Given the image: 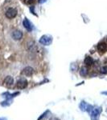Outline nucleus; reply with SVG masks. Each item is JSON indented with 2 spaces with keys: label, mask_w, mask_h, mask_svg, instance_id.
Here are the masks:
<instances>
[{
  "label": "nucleus",
  "mask_w": 107,
  "mask_h": 120,
  "mask_svg": "<svg viewBox=\"0 0 107 120\" xmlns=\"http://www.w3.org/2000/svg\"><path fill=\"white\" fill-rule=\"evenodd\" d=\"M84 63H85V64L87 66V67H90V66H92L93 64V63H94V60L93 59V58L88 56V57L85 58Z\"/></svg>",
  "instance_id": "1a4fd4ad"
},
{
  "label": "nucleus",
  "mask_w": 107,
  "mask_h": 120,
  "mask_svg": "<svg viewBox=\"0 0 107 120\" xmlns=\"http://www.w3.org/2000/svg\"><path fill=\"white\" fill-rule=\"evenodd\" d=\"M80 75H81V76H86L87 75H88V68H87L86 67H82L80 70Z\"/></svg>",
  "instance_id": "9d476101"
},
{
  "label": "nucleus",
  "mask_w": 107,
  "mask_h": 120,
  "mask_svg": "<svg viewBox=\"0 0 107 120\" xmlns=\"http://www.w3.org/2000/svg\"><path fill=\"white\" fill-rule=\"evenodd\" d=\"M50 120H59V119H58L57 118H56V117H52V118L50 119Z\"/></svg>",
  "instance_id": "2eb2a0df"
},
{
  "label": "nucleus",
  "mask_w": 107,
  "mask_h": 120,
  "mask_svg": "<svg viewBox=\"0 0 107 120\" xmlns=\"http://www.w3.org/2000/svg\"><path fill=\"white\" fill-rule=\"evenodd\" d=\"M4 83L7 86H12L13 83H14V79H13L11 76H7L4 79Z\"/></svg>",
  "instance_id": "6e6552de"
},
{
  "label": "nucleus",
  "mask_w": 107,
  "mask_h": 120,
  "mask_svg": "<svg viewBox=\"0 0 107 120\" xmlns=\"http://www.w3.org/2000/svg\"><path fill=\"white\" fill-rule=\"evenodd\" d=\"M17 10L15 8H13V7H11V8H9L7 10V11H6L5 15H6V17H7V19H14L16 17L17 15Z\"/></svg>",
  "instance_id": "f03ea898"
},
{
  "label": "nucleus",
  "mask_w": 107,
  "mask_h": 120,
  "mask_svg": "<svg viewBox=\"0 0 107 120\" xmlns=\"http://www.w3.org/2000/svg\"><path fill=\"white\" fill-rule=\"evenodd\" d=\"M28 81H27L26 79H23V78H21V79H18L17 83H16V86L19 89H24L28 86Z\"/></svg>",
  "instance_id": "7ed1b4c3"
},
{
  "label": "nucleus",
  "mask_w": 107,
  "mask_h": 120,
  "mask_svg": "<svg viewBox=\"0 0 107 120\" xmlns=\"http://www.w3.org/2000/svg\"><path fill=\"white\" fill-rule=\"evenodd\" d=\"M22 73H23V75H26V76H28V77H30V76H32L33 75V73H34V69L31 67H27L23 70Z\"/></svg>",
  "instance_id": "39448f33"
},
{
  "label": "nucleus",
  "mask_w": 107,
  "mask_h": 120,
  "mask_svg": "<svg viewBox=\"0 0 107 120\" xmlns=\"http://www.w3.org/2000/svg\"><path fill=\"white\" fill-rule=\"evenodd\" d=\"M39 42H40V44L44 46H49L52 42V37L50 35H48V34H45V35H43L40 38Z\"/></svg>",
  "instance_id": "f257e3e1"
},
{
  "label": "nucleus",
  "mask_w": 107,
  "mask_h": 120,
  "mask_svg": "<svg viewBox=\"0 0 107 120\" xmlns=\"http://www.w3.org/2000/svg\"><path fill=\"white\" fill-rule=\"evenodd\" d=\"M0 120H7V119H5V118H0Z\"/></svg>",
  "instance_id": "f3484780"
},
{
  "label": "nucleus",
  "mask_w": 107,
  "mask_h": 120,
  "mask_svg": "<svg viewBox=\"0 0 107 120\" xmlns=\"http://www.w3.org/2000/svg\"><path fill=\"white\" fill-rule=\"evenodd\" d=\"M101 72L102 74H106L107 73V66H105V67H102L101 68Z\"/></svg>",
  "instance_id": "ddd939ff"
},
{
  "label": "nucleus",
  "mask_w": 107,
  "mask_h": 120,
  "mask_svg": "<svg viewBox=\"0 0 107 120\" xmlns=\"http://www.w3.org/2000/svg\"><path fill=\"white\" fill-rule=\"evenodd\" d=\"M24 2H25V3L26 4H32V3H34V0H24Z\"/></svg>",
  "instance_id": "4468645a"
},
{
  "label": "nucleus",
  "mask_w": 107,
  "mask_h": 120,
  "mask_svg": "<svg viewBox=\"0 0 107 120\" xmlns=\"http://www.w3.org/2000/svg\"><path fill=\"white\" fill-rule=\"evenodd\" d=\"M12 38L14 40H20L23 38V33L21 30H15L12 32Z\"/></svg>",
  "instance_id": "20e7f679"
},
{
  "label": "nucleus",
  "mask_w": 107,
  "mask_h": 120,
  "mask_svg": "<svg viewBox=\"0 0 107 120\" xmlns=\"http://www.w3.org/2000/svg\"><path fill=\"white\" fill-rule=\"evenodd\" d=\"M48 114H49V111H46L44 114H43V115H42L41 116H40V118H39V119H38V120H42L43 119H44V118H45V117H46Z\"/></svg>",
  "instance_id": "f8f14e48"
},
{
  "label": "nucleus",
  "mask_w": 107,
  "mask_h": 120,
  "mask_svg": "<svg viewBox=\"0 0 107 120\" xmlns=\"http://www.w3.org/2000/svg\"><path fill=\"white\" fill-rule=\"evenodd\" d=\"M11 100H7V99H6V101L4 102H3L1 103V105L3 106H9V105H11Z\"/></svg>",
  "instance_id": "9b49d317"
},
{
  "label": "nucleus",
  "mask_w": 107,
  "mask_h": 120,
  "mask_svg": "<svg viewBox=\"0 0 107 120\" xmlns=\"http://www.w3.org/2000/svg\"><path fill=\"white\" fill-rule=\"evenodd\" d=\"M23 25L24 28L26 29L27 30H28V31H32V23L30 22V21H29L27 18H25L24 19H23Z\"/></svg>",
  "instance_id": "423d86ee"
},
{
  "label": "nucleus",
  "mask_w": 107,
  "mask_h": 120,
  "mask_svg": "<svg viewBox=\"0 0 107 120\" xmlns=\"http://www.w3.org/2000/svg\"><path fill=\"white\" fill-rule=\"evenodd\" d=\"M98 51L101 52V53H104V52H106V51L107 50V45H106V42H102L98 43Z\"/></svg>",
  "instance_id": "0eeeda50"
},
{
  "label": "nucleus",
  "mask_w": 107,
  "mask_h": 120,
  "mask_svg": "<svg viewBox=\"0 0 107 120\" xmlns=\"http://www.w3.org/2000/svg\"><path fill=\"white\" fill-rule=\"evenodd\" d=\"M44 2H46V0H40V1H39V3H43Z\"/></svg>",
  "instance_id": "dca6fc26"
}]
</instances>
